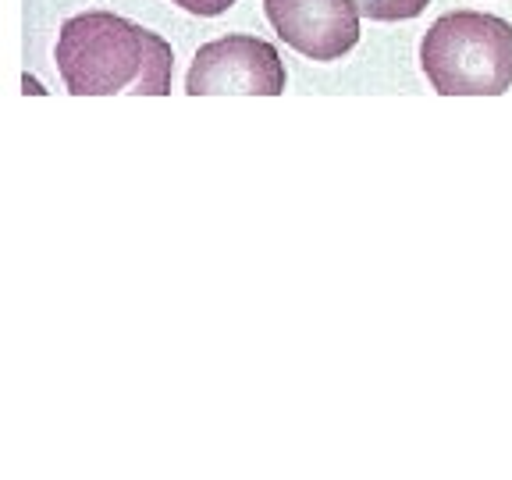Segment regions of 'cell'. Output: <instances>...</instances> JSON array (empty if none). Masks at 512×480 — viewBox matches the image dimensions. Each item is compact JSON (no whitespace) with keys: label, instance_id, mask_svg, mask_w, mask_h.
I'll list each match as a JSON object with an SVG mask.
<instances>
[{"label":"cell","instance_id":"1","mask_svg":"<svg viewBox=\"0 0 512 480\" xmlns=\"http://www.w3.org/2000/svg\"><path fill=\"white\" fill-rule=\"evenodd\" d=\"M57 72L75 96H168L175 54L157 32L111 11H86L61 25Z\"/></svg>","mask_w":512,"mask_h":480},{"label":"cell","instance_id":"2","mask_svg":"<svg viewBox=\"0 0 512 480\" xmlns=\"http://www.w3.org/2000/svg\"><path fill=\"white\" fill-rule=\"evenodd\" d=\"M420 64L441 96H502L512 86V25L480 11L441 15L420 43Z\"/></svg>","mask_w":512,"mask_h":480},{"label":"cell","instance_id":"3","mask_svg":"<svg viewBox=\"0 0 512 480\" xmlns=\"http://www.w3.org/2000/svg\"><path fill=\"white\" fill-rule=\"evenodd\" d=\"M285 61L278 47L256 36H221L196 50L185 75L189 96H281Z\"/></svg>","mask_w":512,"mask_h":480},{"label":"cell","instance_id":"4","mask_svg":"<svg viewBox=\"0 0 512 480\" xmlns=\"http://www.w3.org/2000/svg\"><path fill=\"white\" fill-rule=\"evenodd\" d=\"M267 22L310 61H338L360 43V11L352 0H264Z\"/></svg>","mask_w":512,"mask_h":480},{"label":"cell","instance_id":"5","mask_svg":"<svg viewBox=\"0 0 512 480\" xmlns=\"http://www.w3.org/2000/svg\"><path fill=\"white\" fill-rule=\"evenodd\" d=\"M360 18L370 22H409V18L424 15L431 0H352Z\"/></svg>","mask_w":512,"mask_h":480},{"label":"cell","instance_id":"6","mask_svg":"<svg viewBox=\"0 0 512 480\" xmlns=\"http://www.w3.org/2000/svg\"><path fill=\"white\" fill-rule=\"evenodd\" d=\"M175 4L182 11H189V15L217 18V15H224V11L232 8V4H239V0H175Z\"/></svg>","mask_w":512,"mask_h":480}]
</instances>
